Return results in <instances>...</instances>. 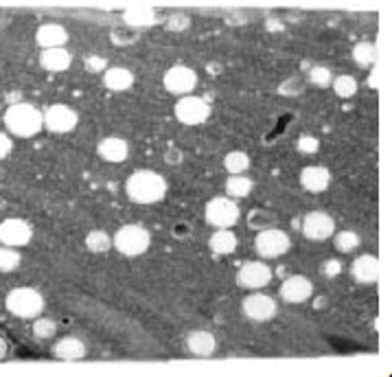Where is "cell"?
<instances>
[{
    "label": "cell",
    "mask_w": 392,
    "mask_h": 377,
    "mask_svg": "<svg viewBox=\"0 0 392 377\" xmlns=\"http://www.w3.org/2000/svg\"><path fill=\"white\" fill-rule=\"evenodd\" d=\"M125 191L136 204H156L167 195V180L149 169L134 171L125 182Z\"/></svg>",
    "instance_id": "cell-1"
},
{
    "label": "cell",
    "mask_w": 392,
    "mask_h": 377,
    "mask_svg": "<svg viewBox=\"0 0 392 377\" xmlns=\"http://www.w3.org/2000/svg\"><path fill=\"white\" fill-rule=\"evenodd\" d=\"M5 125L13 136L31 138L42 130L44 114L31 104H13L5 112Z\"/></svg>",
    "instance_id": "cell-2"
},
{
    "label": "cell",
    "mask_w": 392,
    "mask_h": 377,
    "mask_svg": "<svg viewBox=\"0 0 392 377\" xmlns=\"http://www.w3.org/2000/svg\"><path fill=\"white\" fill-rule=\"evenodd\" d=\"M151 244V235L147 229L138 224H127L123 229L116 231L112 246L119 250L123 257H138L143 253H147V248Z\"/></svg>",
    "instance_id": "cell-3"
},
{
    "label": "cell",
    "mask_w": 392,
    "mask_h": 377,
    "mask_svg": "<svg viewBox=\"0 0 392 377\" xmlns=\"http://www.w3.org/2000/svg\"><path fill=\"white\" fill-rule=\"evenodd\" d=\"M5 305L18 318H38L44 312V298L33 288H16L7 294Z\"/></svg>",
    "instance_id": "cell-4"
},
{
    "label": "cell",
    "mask_w": 392,
    "mask_h": 377,
    "mask_svg": "<svg viewBox=\"0 0 392 377\" xmlns=\"http://www.w3.org/2000/svg\"><path fill=\"white\" fill-rule=\"evenodd\" d=\"M292 246V239L285 231L278 229H266V231H258L256 239H254V248H256V255L261 259H276L281 255H285L287 250Z\"/></svg>",
    "instance_id": "cell-5"
},
{
    "label": "cell",
    "mask_w": 392,
    "mask_h": 377,
    "mask_svg": "<svg viewBox=\"0 0 392 377\" xmlns=\"http://www.w3.org/2000/svg\"><path fill=\"white\" fill-rule=\"evenodd\" d=\"M239 219V207L230 197H213L206 204V222L215 229H230Z\"/></svg>",
    "instance_id": "cell-6"
},
{
    "label": "cell",
    "mask_w": 392,
    "mask_h": 377,
    "mask_svg": "<svg viewBox=\"0 0 392 377\" xmlns=\"http://www.w3.org/2000/svg\"><path fill=\"white\" fill-rule=\"evenodd\" d=\"M175 119L185 125H202L211 116V106L202 97H185L175 104Z\"/></svg>",
    "instance_id": "cell-7"
},
{
    "label": "cell",
    "mask_w": 392,
    "mask_h": 377,
    "mask_svg": "<svg viewBox=\"0 0 392 377\" xmlns=\"http://www.w3.org/2000/svg\"><path fill=\"white\" fill-rule=\"evenodd\" d=\"M77 123H80V116L77 112L68 106H62V104H55L50 106L46 112H44V125L55 134H66L70 130L77 128Z\"/></svg>",
    "instance_id": "cell-8"
},
{
    "label": "cell",
    "mask_w": 392,
    "mask_h": 377,
    "mask_svg": "<svg viewBox=\"0 0 392 377\" xmlns=\"http://www.w3.org/2000/svg\"><path fill=\"white\" fill-rule=\"evenodd\" d=\"M272 281V268L263 261H248L237 274V283L246 290L266 288Z\"/></svg>",
    "instance_id": "cell-9"
},
{
    "label": "cell",
    "mask_w": 392,
    "mask_h": 377,
    "mask_svg": "<svg viewBox=\"0 0 392 377\" xmlns=\"http://www.w3.org/2000/svg\"><path fill=\"white\" fill-rule=\"evenodd\" d=\"M333 231H335L333 217L322 211H311L303 219V233L311 241H325L333 235Z\"/></svg>",
    "instance_id": "cell-10"
},
{
    "label": "cell",
    "mask_w": 392,
    "mask_h": 377,
    "mask_svg": "<svg viewBox=\"0 0 392 377\" xmlns=\"http://www.w3.org/2000/svg\"><path fill=\"white\" fill-rule=\"evenodd\" d=\"M31 226L24 222V219H18V217H9L0 224V244H5L9 248H20V246H27L31 241Z\"/></svg>",
    "instance_id": "cell-11"
},
{
    "label": "cell",
    "mask_w": 392,
    "mask_h": 377,
    "mask_svg": "<svg viewBox=\"0 0 392 377\" xmlns=\"http://www.w3.org/2000/svg\"><path fill=\"white\" fill-rule=\"evenodd\" d=\"M163 84L173 94H189L197 86V72L189 66H173L165 72Z\"/></svg>",
    "instance_id": "cell-12"
},
{
    "label": "cell",
    "mask_w": 392,
    "mask_h": 377,
    "mask_svg": "<svg viewBox=\"0 0 392 377\" xmlns=\"http://www.w3.org/2000/svg\"><path fill=\"white\" fill-rule=\"evenodd\" d=\"M241 310L250 320L266 322V320H272L276 316V300L268 294H250L244 300Z\"/></svg>",
    "instance_id": "cell-13"
},
{
    "label": "cell",
    "mask_w": 392,
    "mask_h": 377,
    "mask_svg": "<svg viewBox=\"0 0 392 377\" xmlns=\"http://www.w3.org/2000/svg\"><path fill=\"white\" fill-rule=\"evenodd\" d=\"M313 294V285L309 279L305 276L296 274V276H290V279H285L283 285H281V298L285 303H305V300Z\"/></svg>",
    "instance_id": "cell-14"
},
{
    "label": "cell",
    "mask_w": 392,
    "mask_h": 377,
    "mask_svg": "<svg viewBox=\"0 0 392 377\" xmlns=\"http://www.w3.org/2000/svg\"><path fill=\"white\" fill-rule=\"evenodd\" d=\"M329 182H331V173L322 165L305 167L303 173H300V185L309 193H322V191H327Z\"/></svg>",
    "instance_id": "cell-15"
},
{
    "label": "cell",
    "mask_w": 392,
    "mask_h": 377,
    "mask_svg": "<svg viewBox=\"0 0 392 377\" xmlns=\"http://www.w3.org/2000/svg\"><path fill=\"white\" fill-rule=\"evenodd\" d=\"M97 154L106 163H123L129 154V145L119 136H108L99 143Z\"/></svg>",
    "instance_id": "cell-16"
},
{
    "label": "cell",
    "mask_w": 392,
    "mask_h": 377,
    "mask_svg": "<svg viewBox=\"0 0 392 377\" xmlns=\"http://www.w3.org/2000/svg\"><path fill=\"white\" fill-rule=\"evenodd\" d=\"M36 40L44 51L46 48H62L68 42V33L62 24H42V27L38 29Z\"/></svg>",
    "instance_id": "cell-17"
},
{
    "label": "cell",
    "mask_w": 392,
    "mask_h": 377,
    "mask_svg": "<svg viewBox=\"0 0 392 377\" xmlns=\"http://www.w3.org/2000/svg\"><path fill=\"white\" fill-rule=\"evenodd\" d=\"M353 276L359 283H375L379 279V261L373 255H361L353 263Z\"/></svg>",
    "instance_id": "cell-18"
},
{
    "label": "cell",
    "mask_w": 392,
    "mask_h": 377,
    "mask_svg": "<svg viewBox=\"0 0 392 377\" xmlns=\"http://www.w3.org/2000/svg\"><path fill=\"white\" fill-rule=\"evenodd\" d=\"M103 84H106V88L112 92H123V90H129L134 86V75L123 66H112L106 70Z\"/></svg>",
    "instance_id": "cell-19"
},
{
    "label": "cell",
    "mask_w": 392,
    "mask_h": 377,
    "mask_svg": "<svg viewBox=\"0 0 392 377\" xmlns=\"http://www.w3.org/2000/svg\"><path fill=\"white\" fill-rule=\"evenodd\" d=\"M72 58L66 48H46L40 55V64L44 70H50V72H64L68 66H70Z\"/></svg>",
    "instance_id": "cell-20"
},
{
    "label": "cell",
    "mask_w": 392,
    "mask_h": 377,
    "mask_svg": "<svg viewBox=\"0 0 392 377\" xmlns=\"http://www.w3.org/2000/svg\"><path fill=\"white\" fill-rule=\"evenodd\" d=\"M187 346H189V351H191L193 356L206 358V356L215 354L217 342H215V336H213L211 332L200 329V332H193V334L187 338Z\"/></svg>",
    "instance_id": "cell-21"
},
{
    "label": "cell",
    "mask_w": 392,
    "mask_h": 377,
    "mask_svg": "<svg viewBox=\"0 0 392 377\" xmlns=\"http://www.w3.org/2000/svg\"><path fill=\"white\" fill-rule=\"evenodd\" d=\"M237 235H234L232 231L228 229H217L215 235H211V239H208V246H211V250L215 255H230L234 253V248H237Z\"/></svg>",
    "instance_id": "cell-22"
},
{
    "label": "cell",
    "mask_w": 392,
    "mask_h": 377,
    "mask_svg": "<svg viewBox=\"0 0 392 377\" xmlns=\"http://www.w3.org/2000/svg\"><path fill=\"white\" fill-rule=\"evenodd\" d=\"M156 11L151 7H129L123 11V20L125 24H129V27L134 29H141V27H149V24L156 22Z\"/></svg>",
    "instance_id": "cell-23"
},
{
    "label": "cell",
    "mask_w": 392,
    "mask_h": 377,
    "mask_svg": "<svg viewBox=\"0 0 392 377\" xmlns=\"http://www.w3.org/2000/svg\"><path fill=\"white\" fill-rule=\"evenodd\" d=\"M55 356L62 360H82L86 356V344L80 338H62L55 344Z\"/></svg>",
    "instance_id": "cell-24"
},
{
    "label": "cell",
    "mask_w": 392,
    "mask_h": 377,
    "mask_svg": "<svg viewBox=\"0 0 392 377\" xmlns=\"http://www.w3.org/2000/svg\"><path fill=\"white\" fill-rule=\"evenodd\" d=\"M353 60L361 68H371L377 62V46L373 42H357L353 48Z\"/></svg>",
    "instance_id": "cell-25"
},
{
    "label": "cell",
    "mask_w": 392,
    "mask_h": 377,
    "mask_svg": "<svg viewBox=\"0 0 392 377\" xmlns=\"http://www.w3.org/2000/svg\"><path fill=\"white\" fill-rule=\"evenodd\" d=\"M248 224L252 226V229H256V231H266V229H274V226L278 224V217H276V213H272V211L256 209V211L250 213Z\"/></svg>",
    "instance_id": "cell-26"
},
{
    "label": "cell",
    "mask_w": 392,
    "mask_h": 377,
    "mask_svg": "<svg viewBox=\"0 0 392 377\" xmlns=\"http://www.w3.org/2000/svg\"><path fill=\"white\" fill-rule=\"evenodd\" d=\"M226 191L230 197H246L252 191V180L246 178V175H230L226 180Z\"/></svg>",
    "instance_id": "cell-27"
},
{
    "label": "cell",
    "mask_w": 392,
    "mask_h": 377,
    "mask_svg": "<svg viewBox=\"0 0 392 377\" xmlns=\"http://www.w3.org/2000/svg\"><path fill=\"white\" fill-rule=\"evenodd\" d=\"M86 248L90 253H108L112 248V237L106 231H92L86 237Z\"/></svg>",
    "instance_id": "cell-28"
},
{
    "label": "cell",
    "mask_w": 392,
    "mask_h": 377,
    "mask_svg": "<svg viewBox=\"0 0 392 377\" xmlns=\"http://www.w3.org/2000/svg\"><path fill=\"white\" fill-rule=\"evenodd\" d=\"M224 167L232 173V175H239L244 173L248 167H250V158L246 152H239V149H234V152H230L226 158H224Z\"/></svg>",
    "instance_id": "cell-29"
},
{
    "label": "cell",
    "mask_w": 392,
    "mask_h": 377,
    "mask_svg": "<svg viewBox=\"0 0 392 377\" xmlns=\"http://www.w3.org/2000/svg\"><path fill=\"white\" fill-rule=\"evenodd\" d=\"M333 90L337 92V97L342 99H351L357 92V82L351 75H339V77L333 80Z\"/></svg>",
    "instance_id": "cell-30"
},
{
    "label": "cell",
    "mask_w": 392,
    "mask_h": 377,
    "mask_svg": "<svg viewBox=\"0 0 392 377\" xmlns=\"http://www.w3.org/2000/svg\"><path fill=\"white\" fill-rule=\"evenodd\" d=\"M309 82L318 88H329L333 84V75L327 66H313L309 70Z\"/></svg>",
    "instance_id": "cell-31"
},
{
    "label": "cell",
    "mask_w": 392,
    "mask_h": 377,
    "mask_svg": "<svg viewBox=\"0 0 392 377\" xmlns=\"http://www.w3.org/2000/svg\"><path fill=\"white\" fill-rule=\"evenodd\" d=\"M359 246V235L353 233V231H342L335 235V248L339 250V253H351V250H355Z\"/></svg>",
    "instance_id": "cell-32"
},
{
    "label": "cell",
    "mask_w": 392,
    "mask_h": 377,
    "mask_svg": "<svg viewBox=\"0 0 392 377\" xmlns=\"http://www.w3.org/2000/svg\"><path fill=\"white\" fill-rule=\"evenodd\" d=\"M20 266V255L13 248H0V272H11Z\"/></svg>",
    "instance_id": "cell-33"
},
{
    "label": "cell",
    "mask_w": 392,
    "mask_h": 377,
    "mask_svg": "<svg viewBox=\"0 0 392 377\" xmlns=\"http://www.w3.org/2000/svg\"><path fill=\"white\" fill-rule=\"evenodd\" d=\"M55 322L50 320V318H36V322H33V334L38 336V338H50L55 334Z\"/></svg>",
    "instance_id": "cell-34"
},
{
    "label": "cell",
    "mask_w": 392,
    "mask_h": 377,
    "mask_svg": "<svg viewBox=\"0 0 392 377\" xmlns=\"http://www.w3.org/2000/svg\"><path fill=\"white\" fill-rule=\"evenodd\" d=\"M318 147H320V143H318V138H316V136L305 134V136H300V138H298V149H300L303 154H316V152H318Z\"/></svg>",
    "instance_id": "cell-35"
},
{
    "label": "cell",
    "mask_w": 392,
    "mask_h": 377,
    "mask_svg": "<svg viewBox=\"0 0 392 377\" xmlns=\"http://www.w3.org/2000/svg\"><path fill=\"white\" fill-rule=\"evenodd\" d=\"M167 27H169V31H185L189 27V18L182 16V13H175L167 20Z\"/></svg>",
    "instance_id": "cell-36"
},
{
    "label": "cell",
    "mask_w": 392,
    "mask_h": 377,
    "mask_svg": "<svg viewBox=\"0 0 392 377\" xmlns=\"http://www.w3.org/2000/svg\"><path fill=\"white\" fill-rule=\"evenodd\" d=\"M339 272H342V263H339L337 259H327L322 263V274L327 276V279H335V276H339Z\"/></svg>",
    "instance_id": "cell-37"
},
{
    "label": "cell",
    "mask_w": 392,
    "mask_h": 377,
    "mask_svg": "<svg viewBox=\"0 0 392 377\" xmlns=\"http://www.w3.org/2000/svg\"><path fill=\"white\" fill-rule=\"evenodd\" d=\"M84 64H86V70H90V72H101V70H106V66H108L106 58H99V55L86 58Z\"/></svg>",
    "instance_id": "cell-38"
},
{
    "label": "cell",
    "mask_w": 392,
    "mask_h": 377,
    "mask_svg": "<svg viewBox=\"0 0 392 377\" xmlns=\"http://www.w3.org/2000/svg\"><path fill=\"white\" fill-rule=\"evenodd\" d=\"M11 154V138L5 136V134H0V160L7 158Z\"/></svg>",
    "instance_id": "cell-39"
},
{
    "label": "cell",
    "mask_w": 392,
    "mask_h": 377,
    "mask_svg": "<svg viewBox=\"0 0 392 377\" xmlns=\"http://www.w3.org/2000/svg\"><path fill=\"white\" fill-rule=\"evenodd\" d=\"M182 160V152H178V149H171L169 156H167V163H180Z\"/></svg>",
    "instance_id": "cell-40"
},
{
    "label": "cell",
    "mask_w": 392,
    "mask_h": 377,
    "mask_svg": "<svg viewBox=\"0 0 392 377\" xmlns=\"http://www.w3.org/2000/svg\"><path fill=\"white\" fill-rule=\"evenodd\" d=\"M5 356H7V342L0 338V360H3Z\"/></svg>",
    "instance_id": "cell-41"
}]
</instances>
